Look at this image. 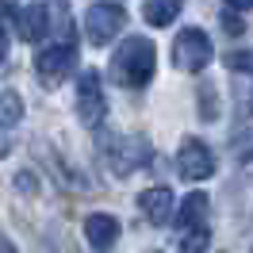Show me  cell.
Returning <instances> with one entry per match:
<instances>
[{
	"label": "cell",
	"instance_id": "cell-2",
	"mask_svg": "<svg viewBox=\"0 0 253 253\" xmlns=\"http://www.w3.org/2000/svg\"><path fill=\"white\" fill-rule=\"evenodd\" d=\"M104 158H108L115 176H130L138 165H146L154 158V150H150V142L142 134H130V138L126 134H111V138H104Z\"/></svg>",
	"mask_w": 253,
	"mask_h": 253
},
{
	"label": "cell",
	"instance_id": "cell-4",
	"mask_svg": "<svg viewBox=\"0 0 253 253\" xmlns=\"http://www.w3.org/2000/svg\"><path fill=\"white\" fill-rule=\"evenodd\" d=\"M173 58H176V69L200 73V69H207V62L215 58V46H211V39H207L204 27H184L173 42Z\"/></svg>",
	"mask_w": 253,
	"mask_h": 253
},
{
	"label": "cell",
	"instance_id": "cell-22",
	"mask_svg": "<svg viewBox=\"0 0 253 253\" xmlns=\"http://www.w3.org/2000/svg\"><path fill=\"white\" fill-rule=\"evenodd\" d=\"M0 253H16V250H12V242H8V238H0Z\"/></svg>",
	"mask_w": 253,
	"mask_h": 253
},
{
	"label": "cell",
	"instance_id": "cell-18",
	"mask_svg": "<svg viewBox=\"0 0 253 253\" xmlns=\"http://www.w3.org/2000/svg\"><path fill=\"white\" fill-rule=\"evenodd\" d=\"M226 8H234V12H250L253 0H226Z\"/></svg>",
	"mask_w": 253,
	"mask_h": 253
},
{
	"label": "cell",
	"instance_id": "cell-16",
	"mask_svg": "<svg viewBox=\"0 0 253 253\" xmlns=\"http://www.w3.org/2000/svg\"><path fill=\"white\" fill-rule=\"evenodd\" d=\"M219 23H222V31L226 35H246V23H242V16H238L234 8H222V16H219Z\"/></svg>",
	"mask_w": 253,
	"mask_h": 253
},
{
	"label": "cell",
	"instance_id": "cell-15",
	"mask_svg": "<svg viewBox=\"0 0 253 253\" xmlns=\"http://www.w3.org/2000/svg\"><path fill=\"white\" fill-rule=\"evenodd\" d=\"M207 242H211V230L207 226H192L180 234V253H207Z\"/></svg>",
	"mask_w": 253,
	"mask_h": 253
},
{
	"label": "cell",
	"instance_id": "cell-10",
	"mask_svg": "<svg viewBox=\"0 0 253 253\" xmlns=\"http://www.w3.org/2000/svg\"><path fill=\"white\" fill-rule=\"evenodd\" d=\"M207 207H211L207 192H192V196H184L180 211L173 215L176 226H180V234H184V230H192V226H207Z\"/></svg>",
	"mask_w": 253,
	"mask_h": 253
},
{
	"label": "cell",
	"instance_id": "cell-21",
	"mask_svg": "<svg viewBox=\"0 0 253 253\" xmlns=\"http://www.w3.org/2000/svg\"><path fill=\"white\" fill-rule=\"evenodd\" d=\"M8 58V39H4V31H0V62Z\"/></svg>",
	"mask_w": 253,
	"mask_h": 253
},
{
	"label": "cell",
	"instance_id": "cell-23",
	"mask_svg": "<svg viewBox=\"0 0 253 253\" xmlns=\"http://www.w3.org/2000/svg\"><path fill=\"white\" fill-rule=\"evenodd\" d=\"M150 253H161V250H150Z\"/></svg>",
	"mask_w": 253,
	"mask_h": 253
},
{
	"label": "cell",
	"instance_id": "cell-8",
	"mask_svg": "<svg viewBox=\"0 0 253 253\" xmlns=\"http://www.w3.org/2000/svg\"><path fill=\"white\" fill-rule=\"evenodd\" d=\"M84 238H88V246L96 253H111L115 250V242H119V219L115 215H104V211H96L84 219Z\"/></svg>",
	"mask_w": 253,
	"mask_h": 253
},
{
	"label": "cell",
	"instance_id": "cell-5",
	"mask_svg": "<svg viewBox=\"0 0 253 253\" xmlns=\"http://www.w3.org/2000/svg\"><path fill=\"white\" fill-rule=\"evenodd\" d=\"M126 27V8L123 4H92L84 16V35L92 46H108L115 35Z\"/></svg>",
	"mask_w": 253,
	"mask_h": 253
},
{
	"label": "cell",
	"instance_id": "cell-9",
	"mask_svg": "<svg viewBox=\"0 0 253 253\" xmlns=\"http://www.w3.org/2000/svg\"><path fill=\"white\" fill-rule=\"evenodd\" d=\"M138 207H142V215L154 222V226H165V222L173 219V192L165 188V184L146 188L142 196H138Z\"/></svg>",
	"mask_w": 253,
	"mask_h": 253
},
{
	"label": "cell",
	"instance_id": "cell-17",
	"mask_svg": "<svg viewBox=\"0 0 253 253\" xmlns=\"http://www.w3.org/2000/svg\"><path fill=\"white\" fill-rule=\"evenodd\" d=\"M16 188L27 192V196H35V192H39V176H35L31 169H23V173H16Z\"/></svg>",
	"mask_w": 253,
	"mask_h": 253
},
{
	"label": "cell",
	"instance_id": "cell-12",
	"mask_svg": "<svg viewBox=\"0 0 253 253\" xmlns=\"http://www.w3.org/2000/svg\"><path fill=\"white\" fill-rule=\"evenodd\" d=\"M180 8H184V0H146V23L150 27H169L176 16H180Z\"/></svg>",
	"mask_w": 253,
	"mask_h": 253
},
{
	"label": "cell",
	"instance_id": "cell-13",
	"mask_svg": "<svg viewBox=\"0 0 253 253\" xmlns=\"http://www.w3.org/2000/svg\"><path fill=\"white\" fill-rule=\"evenodd\" d=\"M196 96H200V119H204V123H215V119H219V111H222V104H219V84L204 81V84L196 88Z\"/></svg>",
	"mask_w": 253,
	"mask_h": 253
},
{
	"label": "cell",
	"instance_id": "cell-6",
	"mask_svg": "<svg viewBox=\"0 0 253 253\" xmlns=\"http://www.w3.org/2000/svg\"><path fill=\"white\" fill-rule=\"evenodd\" d=\"M77 115L84 126H100L104 115H108V96H104V84H100L96 69H84L77 81Z\"/></svg>",
	"mask_w": 253,
	"mask_h": 253
},
{
	"label": "cell",
	"instance_id": "cell-11",
	"mask_svg": "<svg viewBox=\"0 0 253 253\" xmlns=\"http://www.w3.org/2000/svg\"><path fill=\"white\" fill-rule=\"evenodd\" d=\"M16 23H19V39L23 42H39L42 35H46V8L42 4H31V8H23V12H16Z\"/></svg>",
	"mask_w": 253,
	"mask_h": 253
},
{
	"label": "cell",
	"instance_id": "cell-20",
	"mask_svg": "<svg viewBox=\"0 0 253 253\" xmlns=\"http://www.w3.org/2000/svg\"><path fill=\"white\" fill-rule=\"evenodd\" d=\"M8 154H12V142H8V138H0V161L8 158Z\"/></svg>",
	"mask_w": 253,
	"mask_h": 253
},
{
	"label": "cell",
	"instance_id": "cell-3",
	"mask_svg": "<svg viewBox=\"0 0 253 253\" xmlns=\"http://www.w3.org/2000/svg\"><path fill=\"white\" fill-rule=\"evenodd\" d=\"M73 65H77V46H73V39L65 35L62 42L46 46L35 58V73H39V81H42L46 88H58V84L73 73Z\"/></svg>",
	"mask_w": 253,
	"mask_h": 253
},
{
	"label": "cell",
	"instance_id": "cell-1",
	"mask_svg": "<svg viewBox=\"0 0 253 253\" xmlns=\"http://www.w3.org/2000/svg\"><path fill=\"white\" fill-rule=\"evenodd\" d=\"M154 69H158V50L142 35H130L111 58V81L123 88H146Z\"/></svg>",
	"mask_w": 253,
	"mask_h": 253
},
{
	"label": "cell",
	"instance_id": "cell-14",
	"mask_svg": "<svg viewBox=\"0 0 253 253\" xmlns=\"http://www.w3.org/2000/svg\"><path fill=\"white\" fill-rule=\"evenodd\" d=\"M19 119H23V100H19V92H0V130H8V126H16Z\"/></svg>",
	"mask_w": 253,
	"mask_h": 253
},
{
	"label": "cell",
	"instance_id": "cell-19",
	"mask_svg": "<svg viewBox=\"0 0 253 253\" xmlns=\"http://www.w3.org/2000/svg\"><path fill=\"white\" fill-rule=\"evenodd\" d=\"M12 12H16V8H12V0H0V23L12 16Z\"/></svg>",
	"mask_w": 253,
	"mask_h": 253
},
{
	"label": "cell",
	"instance_id": "cell-7",
	"mask_svg": "<svg viewBox=\"0 0 253 253\" xmlns=\"http://www.w3.org/2000/svg\"><path fill=\"white\" fill-rule=\"evenodd\" d=\"M176 173L184 180H207L215 173V154L204 138H184L180 142V154H176Z\"/></svg>",
	"mask_w": 253,
	"mask_h": 253
}]
</instances>
